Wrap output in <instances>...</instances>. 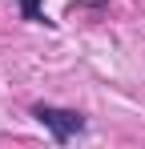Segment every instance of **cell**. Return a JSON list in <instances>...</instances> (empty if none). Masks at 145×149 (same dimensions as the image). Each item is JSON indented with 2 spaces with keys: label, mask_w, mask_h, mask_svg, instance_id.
<instances>
[{
  "label": "cell",
  "mask_w": 145,
  "mask_h": 149,
  "mask_svg": "<svg viewBox=\"0 0 145 149\" xmlns=\"http://www.w3.org/2000/svg\"><path fill=\"white\" fill-rule=\"evenodd\" d=\"M24 8V20H36V24H45V12H40V0H20Z\"/></svg>",
  "instance_id": "obj_2"
},
{
  "label": "cell",
  "mask_w": 145,
  "mask_h": 149,
  "mask_svg": "<svg viewBox=\"0 0 145 149\" xmlns=\"http://www.w3.org/2000/svg\"><path fill=\"white\" fill-rule=\"evenodd\" d=\"M32 117H36L40 125H48V129H52V137H56L61 145H65L69 137H77V133L85 129V117H81V113H72V109H52V105H36V109H32Z\"/></svg>",
  "instance_id": "obj_1"
}]
</instances>
